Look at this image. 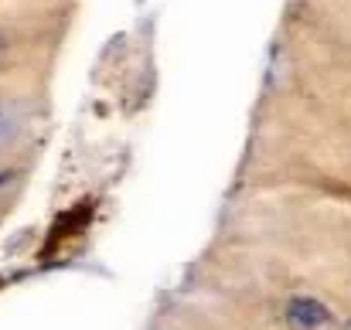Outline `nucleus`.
I'll use <instances>...</instances> for the list:
<instances>
[{"label": "nucleus", "instance_id": "nucleus-1", "mask_svg": "<svg viewBox=\"0 0 351 330\" xmlns=\"http://www.w3.org/2000/svg\"><path fill=\"white\" fill-rule=\"evenodd\" d=\"M287 324L293 330H335V314L317 296H290Z\"/></svg>", "mask_w": 351, "mask_h": 330}, {"label": "nucleus", "instance_id": "nucleus-2", "mask_svg": "<svg viewBox=\"0 0 351 330\" xmlns=\"http://www.w3.org/2000/svg\"><path fill=\"white\" fill-rule=\"evenodd\" d=\"M3 129H7V123H3V110H0V136H3Z\"/></svg>", "mask_w": 351, "mask_h": 330}]
</instances>
